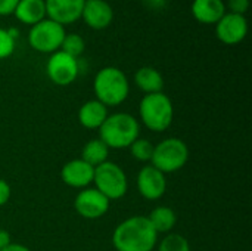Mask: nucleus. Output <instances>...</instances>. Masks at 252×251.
I'll list each match as a JSON object with an SVG mask.
<instances>
[{"label": "nucleus", "mask_w": 252, "mask_h": 251, "mask_svg": "<svg viewBox=\"0 0 252 251\" xmlns=\"http://www.w3.org/2000/svg\"><path fill=\"white\" fill-rule=\"evenodd\" d=\"M112 244L117 251H152L158 244V234L146 216H131L117 225Z\"/></svg>", "instance_id": "f257e3e1"}, {"label": "nucleus", "mask_w": 252, "mask_h": 251, "mask_svg": "<svg viewBox=\"0 0 252 251\" xmlns=\"http://www.w3.org/2000/svg\"><path fill=\"white\" fill-rule=\"evenodd\" d=\"M140 124L128 112L109 114L99 127V139H102L109 149H124L139 138Z\"/></svg>", "instance_id": "f03ea898"}, {"label": "nucleus", "mask_w": 252, "mask_h": 251, "mask_svg": "<svg viewBox=\"0 0 252 251\" xmlns=\"http://www.w3.org/2000/svg\"><path fill=\"white\" fill-rule=\"evenodd\" d=\"M93 92L105 107L121 105L130 93V83L123 70L117 67H103L93 80Z\"/></svg>", "instance_id": "7ed1b4c3"}, {"label": "nucleus", "mask_w": 252, "mask_h": 251, "mask_svg": "<svg viewBox=\"0 0 252 251\" xmlns=\"http://www.w3.org/2000/svg\"><path fill=\"white\" fill-rule=\"evenodd\" d=\"M139 117L148 130L155 133L165 132L174 118L173 102L164 92L145 95L139 104Z\"/></svg>", "instance_id": "20e7f679"}, {"label": "nucleus", "mask_w": 252, "mask_h": 251, "mask_svg": "<svg viewBox=\"0 0 252 251\" xmlns=\"http://www.w3.org/2000/svg\"><path fill=\"white\" fill-rule=\"evenodd\" d=\"M188 160L189 148L186 142L179 138H167L154 146L151 164L167 175L182 170L186 166Z\"/></svg>", "instance_id": "39448f33"}, {"label": "nucleus", "mask_w": 252, "mask_h": 251, "mask_svg": "<svg viewBox=\"0 0 252 251\" xmlns=\"http://www.w3.org/2000/svg\"><path fill=\"white\" fill-rule=\"evenodd\" d=\"M94 188L109 201L123 198L128 191V179L126 172L114 161H105L94 167Z\"/></svg>", "instance_id": "423d86ee"}, {"label": "nucleus", "mask_w": 252, "mask_h": 251, "mask_svg": "<svg viewBox=\"0 0 252 251\" xmlns=\"http://www.w3.org/2000/svg\"><path fill=\"white\" fill-rule=\"evenodd\" d=\"M66 31L65 27L44 18L43 21L32 25L28 31V43L30 46L40 52V53H53L61 49L62 40L65 37Z\"/></svg>", "instance_id": "0eeeda50"}, {"label": "nucleus", "mask_w": 252, "mask_h": 251, "mask_svg": "<svg viewBox=\"0 0 252 251\" xmlns=\"http://www.w3.org/2000/svg\"><path fill=\"white\" fill-rule=\"evenodd\" d=\"M78 59L63 53L62 50L53 52L46 64V74L56 86H69L78 77Z\"/></svg>", "instance_id": "6e6552de"}, {"label": "nucleus", "mask_w": 252, "mask_h": 251, "mask_svg": "<svg viewBox=\"0 0 252 251\" xmlns=\"http://www.w3.org/2000/svg\"><path fill=\"white\" fill-rule=\"evenodd\" d=\"M109 206H111V201L96 188L81 189L74 200L75 212L81 217L89 219V220H94V219L105 216L109 210Z\"/></svg>", "instance_id": "1a4fd4ad"}, {"label": "nucleus", "mask_w": 252, "mask_h": 251, "mask_svg": "<svg viewBox=\"0 0 252 251\" xmlns=\"http://www.w3.org/2000/svg\"><path fill=\"white\" fill-rule=\"evenodd\" d=\"M247 34H248V21L245 15L226 12L221 16V19L216 24L217 38L227 46H235L242 43Z\"/></svg>", "instance_id": "9d476101"}, {"label": "nucleus", "mask_w": 252, "mask_h": 251, "mask_svg": "<svg viewBox=\"0 0 252 251\" xmlns=\"http://www.w3.org/2000/svg\"><path fill=\"white\" fill-rule=\"evenodd\" d=\"M139 194L148 201H158L167 191V179L162 172L155 169L152 164H146L137 173L136 179Z\"/></svg>", "instance_id": "9b49d317"}, {"label": "nucleus", "mask_w": 252, "mask_h": 251, "mask_svg": "<svg viewBox=\"0 0 252 251\" xmlns=\"http://www.w3.org/2000/svg\"><path fill=\"white\" fill-rule=\"evenodd\" d=\"M86 0H44L46 18L61 24L69 25L81 18Z\"/></svg>", "instance_id": "f8f14e48"}, {"label": "nucleus", "mask_w": 252, "mask_h": 251, "mask_svg": "<svg viewBox=\"0 0 252 251\" xmlns=\"http://www.w3.org/2000/svg\"><path fill=\"white\" fill-rule=\"evenodd\" d=\"M93 176H94V167H92L89 163H86L81 158H75L65 163L61 170L62 182L74 189L89 188V185L93 183Z\"/></svg>", "instance_id": "ddd939ff"}, {"label": "nucleus", "mask_w": 252, "mask_h": 251, "mask_svg": "<svg viewBox=\"0 0 252 251\" xmlns=\"http://www.w3.org/2000/svg\"><path fill=\"white\" fill-rule=\"evenodd\" d=\"M80 19L92 30H105L114 19V9L106 0H86Z\"/></svg>", "instance_id": "4468645a"}, {"label": "nucleus", "mask_w": 252, "mask_h": 251, "mask_svg": "<svg viewBox=\"0 0 252 251\" xmlns=\"http://www.w3.org/2000/svg\"><path fill=\"white\" fill-rule=\"evenodd\" d=\"M190 10L193 18L205 25H216L227 12L223 0H193Z\"/></svg>", "instance_id": "2eb2a0df"}, {"label": "nucleus", "mask_w": 252, "mask_h": 251, "mask_svg": "<svg viewBox=\"0 0 252 251\" xmlns=\"http://www.w3.org/2000/svg\"><path fill=\"white\" fill-rule=\"evenodd\" d=\"M108 115V107H105L97 99H90L84 102L78 109V121L84 129L89 130H99Z\"/></svg>", "instance_id": "dca6fc26"}, {"label": "nucleus", "mask_w": 252, "mask_h": 251, "mask_svg": "<svg viewBox=\"0 0 252 251\" xmlns=\"http://www.w3.org/2000/svg\"><path fill=\"white\" fill-rule=\"evenodd\" d=\"M13 15L19 22L32 27L46 18V3L44 0H19Z\"/></svg>", "instance_id": "f3484780"}, {"label": "nucleus", "mask_w": 252, "mask_h": 251, "mask_svg": "<svg viewBox=\"0 0 252 251\" xmlns=\"http://www.w3.org/2000/svg\"><path fill=\"white\" fill-rule=\"evenodd\" d=\"M134 83L145 95L158 93L164 89V77L154 67H140L134 74Z\"/></svg>", "instance_id": "a211bd4d"}, {"label": "nucleus", "mask_w": 252, "mask_h": 251, "mask_svg": "<svg viewBox=\"0 0 252 251\" xmlns=\"http://www.w3.org/2000/svg\"><path fill=\"white\" fill-rule=\"evenodd\" d=\"M146 217L157 234H170L177 223L176 212L167 206L155 207Z\"/></svg>", "instance_id": "6ab92c4d"}, {"label": "nucleus", "mask_w": 252, "mask_h": 251, "mask_svg": "<svg viewBox=\"0 0 252 251\" xmlns=\"http://www.w3.org/2000/svg\"><path fill=\"white\" fill-rule=\"evenodd\" d=\"M109 151L111 149L106 146V143L102 139L99 138L90 139L81 149V160L89 163L92 167H97L105 161H108Z\"/></svg>", "instance_id": "aec40b11"}, {"label": "nucleus", "mask_w": 252, "mask_h": 251, "mask_svg": "<svg viewBox=\"0 0 252 251\" xmlns=\"http://www.w3.org/2000/svg\"><path fill=\"white\" fill-rule=\"evenodd\" d=\"M63 53L78 59L84 50H86V40L83 38V36L77 34V33H66L63 40H62V44H61V49Z\"/></svg>", "instance_id": "412c9836"}, {"label": "nucleus", "mask_w": 252, "mask_h": 251, "mask_svg": "<svg viewBox=\"0 0 252 251\" xmlns=\"http://www.w3.org/2000/svg\"><path fill=\"white\" fill-rule=\"evenodd\" d=\"M154 143L148 139L137 138L131 145H130V154L134 160L140 163H151L152 154H154Z\"/></svg>", "instance_id": "4be33fe9"}, {"label": "nucleus", "mask_w": 252, "mask_h": 251, "mask_svg": "<svg viewBox=\"0 0 252 251\" xmlns=\"http://www.w3.org/2000/svg\"><path fill=\"white\" fill-rule=\"evenodd\" d=\"M158 251H190V246L183 235L170 232L159 241Z\"/></svg>", "instance_id": "5701e85b"}, {"label": "nucleus", "mask_w": 252, "mask_h": 251, "mask_svg": "<svg viewBox=\"0 0 252 251\" xmlns=\"http://www.w3.org/2000/svg\"><path fill=\"white\" fill-rule=\"evenodd\" d=\"M16 37H18L16 30L13 28L7 30L0 27V61L13 55L16 47Z\"/></svg>", "instance_id": "b1692460"}, {"label": "nucleus", "mask_w": 252, "mask_h": 251, "mask_svg": "<svg viewBox=\"0 0 252 251\" xmlns=\"http://www.w3.org/2000/svg\"><path fill=\"white\" fill-rule=\"evenodd\" d=\"M226 10L238 15H245L248 7H250V0H227L226 3Z\"/></svg>", "instance_id": "393cba45"}, {"label": "nucleus", "mask_w": 252, "mask_h": 251, "mask_svg": "<svg viewBox=\"0 0 252 251\" xmlns=\"http://www.w3.org/2000/svg\"><path fill=\"white\" fill-rule=\"evenodd\" d=\"M19 0H0V16L13 15V10L16 7Z\"/></svg>", "instance_id": "a878e982"}, {"label": "nucleus", "mask_w": 252, "mask_h": 251, "mask_svg": "<svg viewBox=\"0 0 252 251\" xmlns=\"http://www.w3.org/2000/svg\"><path fill=\"white\" fill-rule=\"evenodd\" d=\"M10 194H12L10 185L4 179H0V207H3L9 201Z\"/></svg>", "instance_id": "bb28decb"}, {"label": "nucleus", "mask_w": 252, "mask_h": 251, "mask_svg": "<svg viewBox=\"0 0 252 251\" xmlns=\"http://www.w3.org/2000/svg\"><path fill=\"white\" fill-rule=\"evenodd\" d=\"M1 251H31L27 246H24V244H18V243H9L4 249Z\"/></svg>", "instance_id": "cd10ccee"}, {"label": "nucleus", "mask_w": 252, "mask_h": 251, "mask_svg": "<svg viewBox=\"0 0 252 251\" xmlns=\"http://www.w3.org/2000/svg\"><path fill=\"white\" fill-rule=\"evenodd\" d=\"M9 243H10V235H9V232L4 231V229H0V251L3 250Z\"/></svg>", "instance_id": "c85d7f7f"}]
</instances>
